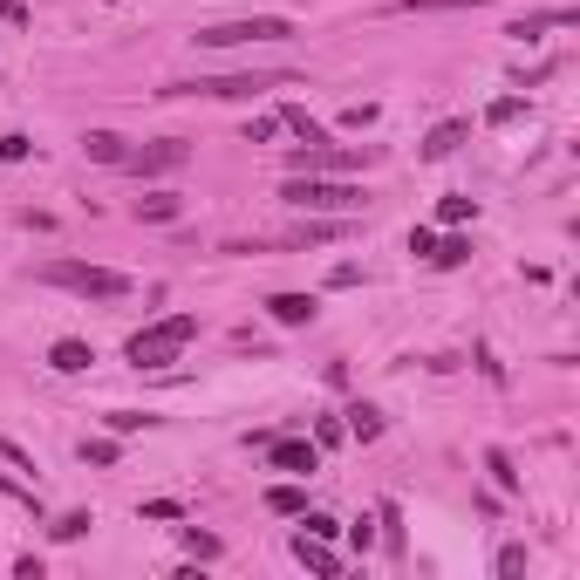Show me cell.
<instances>
[{"label": "cell", "mask_w": 580, "mask_h": 580, "mask_svg": "<svg viewBox=\"0 0 580 580\" xmlns=\"http://www.w3.org/2000/svg\"><path fill=\"white\" fill-rule=\"evenodd\" d=\"M192 335H198V314H164V321L137 328V335L123 342V362H130V369H164V362H178V355L192 348Z\"/></svg>", "instance_id": "1"}, {"label": "cell", "mask_w": 580, "mask_h": 580, "mask_svg": "<svg viewBox=\"0 0 580 580\" xmlns=\"http://www.w3.org/2000/svg\"><path fill=\"white\" fill-rule=\"evenodd\" d=\"M301 82L294 69H253V76H198V82H164L157 96H212V103H253L260 89H287Z\"/></svg>", "instance_id": "2"}, {"label": "cell", "mask_w": 580, "mask_h": 580, "mask_svg": "<svg viewBox=\"0 0 580 580\" xmlns=\"http://www.w3.org/2000/svg\"><path fill=\"white\" fill-rule=\"evenodd\" d=\"M280 198H287L294 212H342V219L369 205L362 185H348V178H314V171H294V178L280 185Z\"/></svg>", "instance_id": "3"}, {"label": "cell", "mask_w": 580, "mask_h": 580, "mask_svg": "<svg viewBox=\"0 0 580 580\" xmlns=\"http://www.w3.org/2000/svg\"><path fill=\"white\" fill-rule=\"evenodd\" d=\"M41 280H48V287H69V294H82V301H123V294H130V273L89 267V260H48Z\"/></svg>", "instance_id": "4"}, {"label": "cell", "mask_w": 580, "mask_h": 580, "mask_svg": "<svg viewBox=\"0 0 580 580\" xmlns=\"http://www.w3.org/2000/svg\"><path fill=\"white\" fill-rule=\"evenodd\" d=\"M294 35V21L287 14H239V21H212V28H198V48H253V41H287Z\"/></svg>", "instance_id": "5"}, {"label": "cell", "mask_w": 580, "mask_h": 580, "mask_svg": "<svg viewBox=\"0 0 580 580\" xmlns=\"http://www.w3.org/2000/svg\"><path fill=\"white\" fill-rule=\"evenodd\" d=\"M287 164L294 171H314V178H348V171H369L376 164V144H335V137H321V144H301Z\"/></svg>", "instance_id": "6"}, {"label": "cell", "mask_w": 580, "mask_h": 580, "mask_svg": "<svg viewBox=\"0 0 580 580\" xmlns=\"http://www.w3.org/2000/svg\"><path fill=\"white\" fill-rule=\"evenodd\" d=\"M192 164V144L185 137H157L144 151H123V171L130 178H171V171H185Z\"/></svg>", "instance_id": "7"}, {"label": "cell", "mask_w": 580, "mask_h": 580, "mask_svg": "<svg viewBox=\"0 0 580 580\" xmlns=\"http://www.w3.org/2000/svg\"><path fill=\"white\" fill-rule=\"evenodd\" d=\"M574 21H580L574 7H533V14H519L505 35L512 41H540V35H553V28H574Z\"/></svg>", "instance_id": "8"}, {"label": "cell", "mask_w": 580, "mask_h": 580, "mask_svg": "<svg viewBox=\"0 0 580 580\" xmlns=\"http://www.w3.org/2000/svg\"><path fill=\"white\" fill-rule=\"evenodd\" d=\"M267 458H273V471H287V478H308L314 464H321V451H314V444H301V437H273Z\"/></svg>", "instance_id": "9"}, {"label": "cell", "mask_w": 580, "mask_h": 580, "mask_svg": "<svg viewBox=\"0 0 580 580\" xmlns=\"http://www.w3.org/2000/svg\"><path fill=\"white\" fill-rule=\"evenodd\" d=\"M294 560H301V567H308V574H342V553H335V546L328 540H314V533H294Z\"/></svg>", "instance_id": "10"}, {"label": "cell", "mask_w": 580, "mask_h": 580, "mask_svg": "<svg viewBox=\"0 0 580 580\" xmlns=\"http://www.w3.org/2000/svg\"><path fill=\"white\" fill-rule=\"evenodd\" d=\"M267 314L280 328H308L314 314H321V301H314V294H267Z\"/></svg>", "instance_id": "11"}, {"label": "cell", "mask_w": 580, "mask_h": 580, "mask_svg": "<svg viewBox=\"0 0 580 580\" xmlns=\"http://www.w3.org/2000/svg\"><path fill=\"white\" fill-rule=\"evenodd\" d=\"M89 362H96V348H89V342H76V335H62V342L48 348V369H55V376H82Z\"/></svg>", "instance_id": "12"}, {"label": "cell", "mask_w": 580, "mask_h": 580, "mask_svg": "<svg viewBox=\"0 0 580 580\" xmlns=\"http://www.w3.org/2000/svg\"><path fill=\"white\" fill-rule=\"evenodd\" d=\"M342 417H348L342 430L355 437V444H376V437H383V410H376V403H348Z\"/></svg>", "instance_id": "13"}, {"label": "cell", "mask_w": 580, "mask_h": 580, "mask_svg": "<svg viewBox=\"0 0 580 580\" xmlns=\"http://www.w3.org/2000/svg\"><path fill=\"white\" fill-rule=\"evenodd\" d=\"M464 137H471V123H464V116H451V123H437V130L424 137V157L437 164V157H451V151H458Z\"/></svg>", "instance_id": "14"}, {"label": "cell", "mask_w": 580, "mask_h": 580, "mask_svg": "<svg viewBox=\"0 0 580 580\" xmlns=\"http://www.w3.org/2000/svg\"><path fill=\"white\" fill-rule=\"evenodd\" d=\"M185 212V198L178 192H151V198H137V219H151V226H171Z\"/></svg>", "instance_id": "15"}, {"label": "cell", "mask_w": 580, "mask_h": 580, "mask_svg": "<svg viewBox=\"0 0 580 580\" xmlns=\"http://www.w3.org/2000/svg\"><path fill=\"white\" fill-rule=\"evenodd\" d=\"M464 7H499V0H396L389 14H464Z\"/></svg>", "instance_id": "16"}, {"label": "cell", "mask_w": 580, "mask_h": 580, "mask_svg": "<svg viewBox=\"0 0 580 580\" xmlns=\"http://www.w3.org/2000/svg\"><path fill=\"white\" fill-rule=\"evenodd\" d=\"M82 151L96 157V164H123V151H130V144H123L116 130H89V137H82Z\"/></svg>", "instance_id": "17"}, {"label": "cell", "mask_w": 580, "mask_h": 580, "mask_svg": "<svg viewBox=\"0 0 580 580\" xmlns=\"http://www.w3.org/2000/svg\"><path fill=\"white\" fill-rule=\"evenodd\" d=\"M267 512H280V519H301V512H308L301 485H273V492H267Z\"/></svg>", "instance_id": "18"}, {"label": "cell", "mask_w": 580, "mask_h": 580, "mask_svg": "<svg viewBox=\"0 0 580 580\" xmlns=\"http://www.w3.org/2000/svg\"><path fill=\"white\" fill-rule=\"evenodd\" d=\"M424 260H430V267H464V260H471V239H458V232H451L444 246H430Z\"/></svg>", "instance_id": "19"}, {"label": "cell", "mask_w": 580, "mask_h": 580, "mask_svg": "<svg viewBox=\"0 0 580 580\" xmlns=\"http://www.w3.org/2000/svg\"><path fill=\"white\" fill-rule=\"evenodd\" d=\"M116 458H123L116 437H82V464H116Z\"/></svg>", "instance_id": "20"}, {"label": "cell", "mask_w": 580, "mask_h": 580, "mask_svg": "<svg viewBox=\"0 0 580 580\" xmlns=\"http://www.w3.org/2000/svg\"><path fill=\"white\" fill-rule=\"evenodd\" d=\"M485 471H492V485H499V492H519V471H512L505 451H485Z\"/></svg>", "instance_id": "21"}, {"label": "cell", "mask_w": 580, "mask_h": 580, "mask_svg": "<svg viewBox=\"0 0 580 580\" xmlns=\"http://www.w3.org/2000/svg\"><path fill=\"white\" fill-rule=\"evenodd\" d=\"M280 123H287V130H301V144H321V137H328V130H321L308 110H280Z\"/></svg>", "instance_id": "22"}, {"label": "cell", "mask_w": 580, "mask_h": 580, "mask_svg": "<svg viewBox=\"0 0 580 580\" xmlns=\"http://www.w3.org/2000/svg\"><path fill=\"white\" fill-rule=\"evenodd\" d=\"M89 526H96V519H89V512H62V519H55V526H48V533H55V540H82V533H89Z\"/></svg>", "instance_id": "23"}, {"label": "cell", "mask_w": 580, "mask_h": 580, "mask_svg": "<svg viewBox=\"0 0 580 580\" xmlns=\"http://www.w3.org/2000/svg\"><path fill=\"white\" fill-rule=\"evenodd\" d=\"M280 130H287V123H280V116H253V123H246V144H273V137H280Z\"/></svg>", "instance_id": "24"}, {"label": "cell", "mask_w": 580, "mask_h": 580, "mask_svg": "<svg viewBox=\"0 0 580 580\" xmlns=\"http://www.w3.org/2000/svg\"><path fill=\"white\" fill-rule=\"evenodd\" d=\"M471 212H478V205H471V198H444V205H437V219H444V226H464V219H471Z\"/></svg>", "instance_id": "25"}, {"label": "cell", "mask_w": 580, "mask_h": 580, "mask_svg": "<svg viewBox=\"0 0 580 580\" xmlns=\"http://www.w3.org/2000/svg\"><path fill=\"white\" fill-rule=\"evenodd\" d=\"M35 151V144H28V137H21V130H7V137H0V164H21V157Z\"/></svg>", "instance_id": "26"}, {"label": "cell", "mask_w": 580, "mask_h": 580, "mask_svg": "<svg viewBox=\"0 0 580 580\" xmlns=\"http://www.w3.org/2000/svg\"><path fill=\"white\" fill-rule=\"evenodd\" d=\"M144 424H151L144 410H110V430H116V437H130V430H144Z\"/></svg>", "instance_id": "27"}, {"label": "cell", "mask_w": 580, "mask_h": 580, "mask_svg": "<svg viewBox=\"0 0 580 580\" xmlns=\"http://www.w3.org/2000/svg\"><path fill=\"white\" fill-rule=\"evenodd\" d=\"M185 546H192L198 560H219V540H212V533H198V526H185Z\"/></svg>", "instance_id": "28"}, {"label": "cell", "mask_w": 580, "mask_h": 580, "mask_svg": "<svg viewBox=\"0 0 580 580\" xmlns=\"http://www.w3.org/2000/svg\"><path fill=\"white\" fill-rule=\"evenodd\" d=\"M301 526H308L314 540H335V533H342V526H335V519H328V512H301Z\"/></svg>", "instance_id": "29"}, {"label": "cell", "mask_w": 580, "mask_h": 580, "mask_svg": "<svg viewBox=\"0 0 580 580\" xmlns=\"http://www.w3.org/2000/svg\"><path fill=\"white\" fill-rule=\"evenodd\" d=\"M526 110V103H519V96H499V103H492V110H485V123H512V116Z\"/></svg>", "instance_id": "30"}, {"label": "cell", "mask_w": 580, "mask_h": 580, "mask_svg": "<svg viewBox=\"0 0 580 580\" xmlns=\"http://www.w3.org/2000/svg\"><path fill=\"white\" fill-rule=\"evenodd\" d=\"M499 574H526V546H499Z\"/></svg>", "instance_id": "31"}, {"label": "cell", "mask_w": 580, "mask_h": 580, "mask_svg": "<svg viewBox=\"0 0 580 580\" xmlns=\"http://www.w3.org/2000/svg\"><path fill=\"white\" fill-rule=\"evenodd\" d=\"M144 519H185V505H178V499H151V505H144Z\"/></svg>", "instance_id": "32"}, {"label": "cell", "mask_w": 580, "mask_h": 580, "mask_svg": "<svg viewBox=\"0 0 580 580\" xmlns=\"http://www.w3.org/2000/svg\"><path fill=\"white\" fill-rule=\"evenodd\" d=\"M0 458L14 464V471H35V458H28V451H21V444H7V437H0Z\"/></svg>", "instance_id": "33"}, {"label": "cell", "mask_w": 580, "mask_h": 580, "mask_svg": "<svg viewBox=\"0 0 580 580\" xmlns=\"http://www.w3.org/2000/svg\"><path fill=\"white\" fill-rule=\"evenodd\" d=\"M342 437H348V430L335 424V417H321V424H314V444H342Z\"/></svg>", "instance_id": "34"}, {"label": "cell", "mask_w": 580, "mask_h": 580, "mask_svg": "<svg viewBox=\"0 0 580 580\" xmlns=\"http://www.w3.org/2000/svg\"><path fill=\"white\" fill-rule=\"evenodd\" d=\"M0 21H14V28H28V0H0Z\"/></svg>", "instance_id": "35"}]
</instances>
